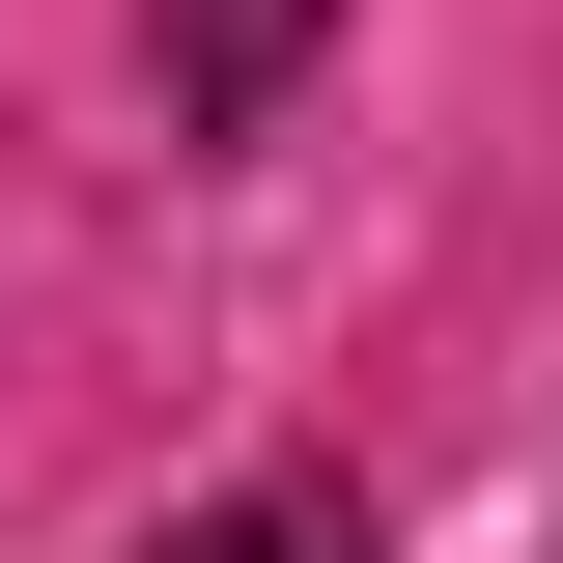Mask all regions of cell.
Returning <instances> with one entry per match:
<instances>
[{"label": "cell", "mask_w": 563, "mask_h": 563, "mask_svg": "<svg viewBox=\"0 0 563 563\" xmlns=\"http://www.w3.org/2000/svg\"><path fill=\"white\" fill-rule=\"evenodd\" d=\"M141 563H366V507L339 479H254V507H198V536H141Z\"/></svg>", "instance_id": "7a4b0ae2"}, {"label": "cell", "mask_w": 563, "mask_h": 563, "mask_svg": "<svg viewBox=\"0 0 563 563\" xmlns=\"http://www.w3.org/2000/svg\"><path fill=\"white\" fill-rule=\"evenodd\" d=\"M310 29H339V0H169V141H254L282 85H310Z\"/></svg>", "instance_id": "6da1fadb"}]
</instances>
